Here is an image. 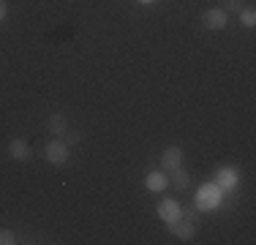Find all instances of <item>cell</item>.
<instances>
[{
    "label": "cell",
    "instance_id": "cell-1",
    "mask_svg": "<svg viewBox=\"0 0 256 245\" xmlns=\"http://www.w3.org/2000/svg\"><path fill=\"white\" fill-rule=\"evenodd\" d=\"M221 196H224V188H218L216 182H207V186L199 188L196 204L202 207V210H210V207H218V204H221Z\"/></svg>",
    "mask_w": 256,
    "mask_h": 245
},
{
    "label": "cell",
    "instance_id": "cell-2",
    "mask_svg": "<svg viewBox=\"0 0 256 245\" xmlns=\"http://www.w3.org/2000/svg\"><path fill=\"white\" fill-rule=\"evenodd\" d=\"M169 232H172L178 240L182 242H191L194 240V234H196V220H188V218H178L174 224H169Z\"/></svg>",
    "mask_w": 256,
    "mask_h": 245
},
{
    "label": "cell",
    "instance_id": "cell-3",
    "mask_svg": "<svg viewBox=\"0 0 256 245\" xmlns=\"http://www.w3.org/2000/svg\"><path fill=\"white\" fill-rule=\"evenodd\" d=\"M202 24L207 30H224L229 24V14L224 8H207L202 14Z\"/></svg>",
    "mask_w": 256,
    "mask_h": 245
},
{
    "label": "cell",
    "instance_id": "cell-4",
    "mask_svg": "<svg viewBox=\"0 0 256 245\" xmlns=\"http://www.w3.org/2000/svg\"><path fill=\"white\" fill-rule=\"evenodd\" d=\"M182 216V207L178 204V202L174 199H164V202H158V218L164 220V224H174V220H178Z\"/></svg>",
    "mask_w": 256,
    "mask_h": 245
},
{
    "label": "cell",
    "instance_id": "cell-5",
    "mask_svg": "<svg viewBox=\"0 0 256 245\" xmlns=\"http://www.w3.org/2000/svg\"><path fill=\"white\" fill-rule=\"evenodd\" d=\"M68 156H71V152H68V144L60 142V139H54V142L46 144V161H50V164H58V166H60V164L68 161Z\"/></svg>",
    "mask_w": 256,
    "mask_h": 245
},
{
    "label": "cell",
    "instance_id": "cell-6",
    "mask_svg": "<svg viewBox=\"0 0 256 245\" xmlns=\"http://www.w3.org/2000/svg\"><path fill=\"white\" fill-rule=\"evenodd\" d=\"M178 166H182V150L180 147H166V150L161 152V169L174 172Z\"/></svg>",
    "mask_w": 256,
    "mask_h": 245
},
{
    "label": "cell",
    "instance_id": "cell-7",
    "mask_svg": "<svg viewBox=\"0 0 256 245\" xmlns=\"http://www.w3.org/2000/svg\"><path fill=\"white\" fill-rule=\"evenodd\" d=\"M144 186H148V191H153V194H161V191H166V186H169V177H166V174H161V172H150V174L144 177Z\"/></svg>",
    "mask_w": 256,
    "mask_h": 245
},
{
    "label": "cell",
    "instance_id": "cell-8",
    "mask_svg": "<svg viewBox=\"0 0 256 245\" xmlns=\"http://www.w3.org/2000/svg\"><path fill=\"white\" fill-rule=\"evenodd\" d=\"M8 156L14 158V161H28V158H30V144L25 142V139H11Z\"/></svg>",
    "mask_w": 256,
    "mask_h": 245
},
{
    "label": "cell",
    "instance_id": "cell-9",
    "mask_svg": "<svg viewBox=\"0 0 256 245\" xmlns=\"http://www.w3.org/2000/svg\"><path fill=\"white\" fill-rule=\"evenodd\" d=\"M216 186H218V188H234V186H237V172L229 169V166L218 169V172H216Z\"/></svg>",
    "mask_w": 256,
    "mask_h": 245
},
{
    "label": "cell",
    "instance_id": "cell-10",
    "mask_svg": "<svg viewBox=\"0 0 256 245\" xmlns=\"http://www.w3.org/2000/svg\"><path fill=\"white\" fill-rule=\"evenodd\" d=\"M46 128H50L54 136H63V134L68 131V120H66V114H52V118L46 120Z\"/></svg>",
    "mask_w": 256,
    "mask_h": 245
},
{
    "label": "cell",
    "instance_id": "cell-11",
    "mask_svg": "<svg viewBox=\"0 0 256 245\" xmlns=\"http://www.w3.org/2000/svg\"><path fill=\"white\" fill-rule=\"evenodd\" d=\"M169 174H172V182H174V188H178V191H186V188L191 186V177H188V172L182 169V166H178L174 172H169Z\"/></svg>",
    "mask_w": 256,
    "mask_h": 245
},
{
    "label": "cell",
    "instance_id": "cell-12",
    "mask_svg": "<svg viewBox=\"0 0 256 245\" xmlns=\"http://www.w3.org/2000/svg\"><path fill=\"white\" fill-rule=\"evenodd\" d=\"M14 242H16L14 232H8V229H0V245H14Z\"/></svg>",
    "mask_w": 256,
    "mask_h": 245
},
{
    "label": "cell",
    "instance_id": "cell-13",
    "mask_svg": "<svg viewBox=\"0 0 256 245\" xmlns=\"http://www.w3.org/2000/svg\"><path fill=\"white\" fill-rule=\"evenodd\" d=\"M242 24H246V28H254V24H256L254 8H246V11H242Z\"/></svg>",
    "mask_w": 256,
    "mask_h": 245
},
{
    "label": "cell",
    "instance_id": "cell-14",
    "mask_svg": "<svg viewBox=\"0 0 256 245\" xmlns=\"http://www.w3.org/2000/svg\"><path fill=\"white\" fill-rule=\"evenodd\" d=\"M224 11H242V0H224Z\"/></svg>",
    "mask_w": 256,
    "mask_h": 245
},
{
    "label": "cell",
    "instance_id": "cell-15",
    "mask_svg": "<svg viewBox=\"0 0 256 245\" xmlns=\"http://www.w3.org/2000/svg\"><path fill=\"white\" fill-rule=\"evenodd\" d=\"M182 212H186V218H188V220H196V218H199V212H196V202H194V204H188Z\"/></svg>",
    "mask_w": 256,
    "mask_h": 245
},
{
    "label": "cell",
    "instance_id": "cell-16",
    "mask_svg": "<svg viewBox=\"0 0 256 245\" xmlns=\"http://www.w3.org/2000/svg\"><path fill=\"white\" fill-rule=\"evenodd\" d=\"M6 14H8V6H6V0H0V22L6 20Z\"/></svg>",
    "mask_w": 256,
    "mask_h": 245
},
{
    "label": "cell",
    "instance_id": "cell-17",
    "mask_svg": "<svg viewBox=\"0 0 256 245\" xmlns=\"http://www.w3.org/2000/svg\"><path fill=\"white\" fill-rule=\"evenodd\" d=\"M139 3H144V6H148V3H156V0H139Z\"/></svg>",
    "mask_w": 256,
    "mask_h": 245
}]
</instances>
